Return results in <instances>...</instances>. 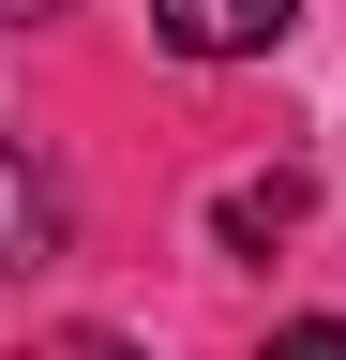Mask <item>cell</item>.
<instances>
[{"label": "cell", "instance_id": "7a4b0ae2", "mask_svg": "<svg viewBox=\"0 0 346 360\" xmlns=\"http://www.w3.org/2000/svg\"><path fill=\"white\" fill-rule=\"evenodd\" d=\"M61 255V180L30 150H0V270H46Z\"/></svg>", "mask_w": 346, "mask_h": 360}, {"label": "cell", "instance_id": "3957f363", "mask_svg": "<svg viewBox=\"0 0 346 360\" xmlns=\"http://www.w3.org/2000/svg\"><path fill=\"white\" fill-rule=\"evenodd\" d=\"M211 225H226L241 255H271L286 225H301V180H286V165H271V180H226V195H211Z\"/></svg>", "mask_w": 346, "mask_h": 360}, {"label": "cell", "instance_id": "5b68a950", "mask_svg": "<svg viewBox=\"0 0 346 360\" xmlns=\"http://www.w3.org/2000/svg\"><path fill=\"white\" fill-rule=\"evenodd\" d=\"M30 360H136V345H121V330H46Z\"/></svg>", "mask_w": 346, "mask_h": 360}, {"label": "cell", "instance_id": "6da1fadb", "mask_svg": "<svg viewBox=\"0 0 346 360\" xmlns=\"http://www.w3.org/2000/svg\"><path fill=\"white\" fill-rule=\"evenodd\" d=\"M286 30H301V0H151L166 60H271Z\"/></svg>", "mask_w": 346, "mask_h": 360}, {"label": "cell", "instance_id": "8992f818", "mask_svg": "<svg viewBox=\"0 0 346 360\" xmlns=\"http://www.w3.org/2000/svg\"><path fill=\"white\" fill-rule=\"evenodd\" d=\"M46 15H75V0H0V30H46Z\"/></svg>", "mask_w": 346, "mask_h": 360}, {"label": "cell", "instance_id": "277c9868", "mask_svg": "<svg viewBox=\"0 0 346 360\" xmlns=\"http://www.w3.org/2000/svg\"><path fill=\"white\" fill-rule=\"evenodd\" d=\"M256 360H346V315H286V330L256 345Z\"/></svg>", "mask_w": 346, "mask_h": 360}]
</instances>
